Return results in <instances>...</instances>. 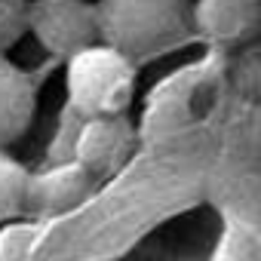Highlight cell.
Masks as SVG:
<instances>
[{"mask_svg": "<svg viewBox=\"0 0 261 261\" xmlns=\"http://www.w3.org/2000/svg\"><path fill=\"white\" fill-rule=\"evenodd\" d=\"M37 111V89L34 80L0 53V148L19 142Z\"/></svg>", "mask_w": 261, "mask_h": 261, "instance_id": "6", "label": "cell"}, {"mask_svg": "<svg viewBox=\"0 0 261 261\" xmlns=\"http://www.w3.org/2000/svg\"><path fill=\"white\" fill-rule=\"evenodd\" d=\"M25 188H28V169L0 148V221L16 218L25 209Z\"/></svg>", "mask_w": 261, "mask_h": 261, "instance_id": "8", "label": "cell"}, {"mask_svg": "<svg viewBox=\"0 0 261 261\" xmlns=\"http://www.w3.org/2000/svg\"><path fill=\"white\" fill-rule=\"evenodd\" d=\"M28 31L62 59L98 43L95 10L86 0H28Z\"/></svg>", "mask_w": 261, "mask_h": 261, "instance_id": "3", "label": "cell"}, {"mask_svg": "<svg viewBox=\"0 0 261 261\" xmlns=\"http://www.w3.org/2000/svg\"><path fill=\"white\" fill-rule=\"evenodd\" d=\"M28 31V0H0V53H10Z\"/></svg>", "mask_w": 261, "mask_h": 261, "instance_id": "9", "label": "cell"}, {"mask_svg": "<svg viewBox=\"0 0 261 261\" xmlns=\"http://www.w3.org/2000/svg\"><path fill=\"white\" fill-rule=\"evenodd\" d=\"M136 65L108 43H92L68 56V98L83 117L123 114L133 101Z\"/></svg>", "mask_w": 261, "mask_h": 261, "instance_id": "2", "label": "cell"}, {"mask_svg": "<svg viewBox=\"0 0 261 261\" xmlns=\"http://www.w3.org/2000/svg\"><path fill=\"white\" fill-rule=\"evenodd\" d=\"M92 10L98 43H108L129 59L172 43L191 13L188 0H98Z\"/></svg>", "mask_w": 261, "mask_h": 261, "instance_id": "1", "label": "cell"}, {"mask_svg": "<svg viewBox=\"0 0 261 261\" xmlns=\"http://www.w3.org/2000/svg\"><path fill=\"white\" fill-rule=\"evenodd\" d=\"M191 13L206 37L227 46H240L258 34V0H197Z\"/></svg>", "mask_w": 261, "mask_h": 261, "instance_id": "7", "label": "cell"}, {"mask_svg": "<svg viewBox=\"0 0 261 261\" xmlns=\"http://www.w3.org/2000/svg\"><path fill=\"white\" fill-rule=\"evenodd\" d=\"M133 148V123L123 114L83 117L74 136V160L89 175H111Z\"/></svg>", "mask_w": 261, "mask_h": 261, "instance_id": "4", "label": "cell"}, {"mask_svg": "<svg viewBox=\"0 0 261 261\" xmlns=\"http://www.w3.org/2000/svg\"><path fill=\"white\" fill-rule=\"evenodd\" d=\"M92 188V175L77 160H59L53 169L31 175L25 188V209L34 215H56L77 206Z\"/></svg>", "mask_w": 261, "mask_h": 261, "instance_id": "5", "label": "cell"}]
</instances>
